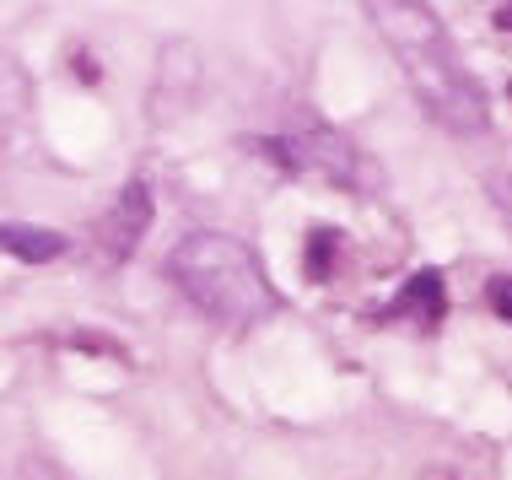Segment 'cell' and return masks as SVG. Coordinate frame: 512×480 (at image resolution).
Returning a JSON list of instances; mask_svg holds the SVG:
<instances>
[{
    "label": "cell",
    "mask_w": 512,
    "mask_h": 480,
    "mask_svg": "<svg viewBox=\"0 0 512 480\" xmlns=\"http://www.w3.org/2000/svg\"><path fill=\"white\" fill-rule=\"evenodd\" d=\"M507 92H512V87H507Z\"/></svg>",
    "instance_id": "4fadbf2b"
},
{
    "label": "cell",
    "mask_w": 512,
    "mask_h": 480,
    "mask_svg": "<svg viewBox=\"0 0 512 480\" xmlns=\"http://www.w3.org/2000/svg\"><path fill=\"white\" fill-rule=\"evenodd\" d=\"M362 6L426 114L453 135H486V125H491L486 92L464 71V60L453 49L448 27L437 22V11L426 0H362Z\"/></svg>",
    "instance_id": "6da1fadb"
},
{
    "label": "cell",
    "mask_w": 512,
    "mask_h": 480,
    "mask_svg": "<svg viewBox=\"0 0 512 480\" xmlns=\"http://www.w3.org/2000/svg\"><path fill=\"white\" fill-rule=\"evenodd\" d=\"M491 205H496V216H502L507 232H512V173H491Z\"/></svg>",
    "instance_id": "30bf717a"
},
{
    "label": "cell",
    "mask_w": 512,
    "mask_h": 480,
    "mask_svg": "<svg viewBox=\"0 0 512 480\" xmlns=\"http://www.w3.org/2000/svg\"><path fill=\"white\" fill-rule=\"evenodd\" d=\"M168 276L205 319L227 329H248L275 313V286L259 270V254L227 232H189L168 254Z\"/></svg>",
    "instance_id": "7a4b0ae2"
},
{
    "label": "cell",
    "mask_w": 512,
    "mask_h": 480,
    "mask_svg": "<svg viewBox=\"0 0 512 480\" xmlns=\"http://www.w3.org/2000/svg\"><path fill=\"white\" fill-rule=\"evenodd\" d=\"M22 114H27V76L17 71L11 54H0V141L22 125Z\"/></svg>",
    "instance_id": "ba28073f"
},
{
    "label": "cell",
    "mask_w": 512,
    "mask_h": 480,
    "mask_svg": "<svg viewBox=\"0 0 512 480\" xmlns=\"http://www.w3.org/2000/svg\"><path fill=\"white\" fill-rule=\"evenodd\" d=\"M335 259H340V232H324V227H318L313 238H308V276L324 281L329 270H335Z\"/></svg>",
    "instance_id": "9c48e42d"
},
{
    "label": "cell",
    "mask_w": 512,
    "mask_h": 480,
    "mask_svg": "<svg viewBox=\"0 0 512 480\" xmlns=\"http://www.w3.org/2000/svg\"><path fill=\"white\" fill-rule=\"evenodd\" d=\"M389 313H415L421 324H437V319H442V276H437V270L410 276L405 292H399V303H394Z\"/></svg>",
    "instance_id": "52a82bcc"
},
{
    "label": "cell",
    "mask_w": 512,
    "mask_h": 480,
    "mask_svg": "<svg viewBox=\"0 0 512 480\" xmlns=\"http://www.w3.org/2000/svg\"><path fill=\"white\" fill-rule=\"evenodd\" d=\"M496 27H507V33H512V6H496Z\"/></svg>",
    "instance_id": "7c38bea8"
},
{
    "label": "cell",
    "mask_w": 512,
    "mask_h": 480,
    "mask_svg": "<svg viewBox=\"0 0 512 480\" xmlns=\"http://www.w3.org/2000/svg\"><path fill=\"white\" fill-rule=\"evenodd\" d=\"M146 227H151V189H146V178H130V184L119 189L114 211H108V216H103V227H98L103 259L124 265V259L135 254V243L146 238Z\"/></svg>",
    "instance_id": "5b68a950"
},
{
    "label": "cell",
    "mask_w": 512,
    "mask_h": 480,
    "mask_svg": "<svg viewBox=\"0 0 512 480\" xmlns=\"http://www.w3.org/2000/svg\"><path fill=\"white\" fill-rule=\"evenodd\" d=\"M259 146H265L270 162H275V168H286V173L324 178V184L351 189V195H372V189H383L378 162L362 157V146H356L351 135H340L335 125H318L308 108H297L292 125H286L281 135H270V141H259Z\"/></svg>",
    "instance_id": "3957f363"
},
{
    "label": "cell",
    "mask_w": 512,
    "mask_h": 480,
    "mask_svg": "<svg viewBox=\"0 0 512 480\" xmlns=\"http://www.w3.org/2000/svg\"><path fill=\"white\" fill-rule=\"evenodd\" d=\"M0 254L22 259V265H49V259L65 254V238H60V232H49V227H17V222H6V227H0Z\"/></svg>",
    "instance_id": "8992f818"
},
{
    "label": "cell",
    "mask_w": 512,
    "mask_h": 480,
    "mask_svg": "<svg viewBox=\"0 0 512 480\" xmlns=\"http://www.w3.org/2000/svg\"><path fill=\"white\" fill-rule=\"evenodd\" d=\"M195 92H200V49L189 38H168L157 54V76H151L146 119L151 125H178L195 108Z\"/></svg>",
    "instance_id": "277c9868"
},
{
    "label": "cell",
    "mask_w": 512,
    "mask_h": 480,
    "mask_svg": "<svg viewBox=\"0 0 512 480\" xmlns=\"http://www.w3.org/2000/svg\"><path fill=\"white\" fill-rule=\"evenodd\" d=\"M486 303L512 324V276H491V281H486Z\"/></svg>",
    "instance_id": "8fae6325"
}]
</instances>
